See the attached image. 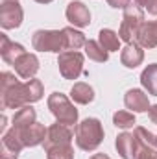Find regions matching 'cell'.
<instances>
[{
    "label": "cell",
    "mask_w": 157,
    "mask_h": 159,
    "mask_svg": "<svg viewBox=\"0 0 157 159\" xmlns=\"http://www.w3.org/2000/svg\"><path fill=\"white\" fill-rule=\"evenodd\" d=\"M43 96V85L39 80H30L28 83H15L9 89L2 91V107L4 109H19L24 104L37 102Z\"/></svg>",
    "instance_id": "1"
},
{
    "label": "cell",
    "mask_w": 157,
    "mask_h": 159,
    "mask_svg": "<svg viewBox=\"0 0 157 159\" xmlns=\"http://www.w3.org/2000/svg\"><path fill=\"white\" fill-rule=\"evenodd\" d=\"M104 139V129L100 120L85 119L76 128V143L81 150H94Z\"/></svg>",
    "instance_id": "2"
},
{
    "label": "cell",
    "mask_w": 157,
    "mask_h": 159,
    "mask_svg": "<svg viewBox=\"0 0 157 159\" xmlns=\"http://www.w3.org/2000/svg\"><path fill=\"white\" fill-rule=\"evenodd\" d=\"M144 15H142V9L137 6V4H131L126 7L124 11V19H122V26H120V32H118V37L126 43H131L133 39H137V34L141 30V26L144 24Z\"/></svg>",
    "instance_id": "3"
},
{
    "label": "cell",
    "mask_w": 157,
    "mask_h": 159,
    "mask_svg": "<svg viewBox=\"0 0 157 159\" xmlns=\"http://www.w3.org/2000/svg\"><path fill=\"white\" fill-rule=\"evenodd\" d=\"M48 107L52 109L54 117L59 120L61 124H67V126L76 124L78 111H76V107L69 102V98H67L65 94H61V93L50 94V98H48Z\"/></svg>",
    "instance_id": "4"
},
{
    "label": "cell",
    "mask_w": 157,
    "mask_h": 159,
    "mask_svg": "<svg viewBox=\"0 0 157 159\" xmlns=\"http://www.w3.org/2000/svg\"><path fill=\"white\" fill-rule=\"evenodd\" d=\"M34 48L41 52H59L65 48L63 32H50V30H39L34 34Z\"/></svg>",
    "instance_id": "5"
},
{
    "label": "cell",
    "mask_w": 157,
    "mask_h": 159,
    "mask_svg": "<svg viewBox=\"0 0 157 159\" xmlns=\"http://www.w3.org/2000/svg\"><path fill=\"white\" fill-rule=\"evenodd\" d=\"M57 65H59V72L63 74V78L76 80L83 69V56L79 52H72V50L63 52V54H59Z\"/></svg>",
    "instance_id": "6"
},
{
    "label": "cell",
    "mask_w": 157,
    "mask_h": 159,
    "mask_svg": "<svg viewBox=\"0 0 157 159\" xmlns=\"http://www.w3.org/2000/svg\"><path fill=\"white\" fill-rule=\"evenodd\" d=\"M22 22V7L17 4V0H6L0 6V24L6 30L19 28Z\"/></svg>",
    "instance_id": "7"
},
{
    "label": "cell",
    "mask_w": 157,
    "mask_h": 159,
    "mask_svg": "<svg viewBox=\"0 0 157 159\" xmlns=\"http://www.w3.org/2000/svg\"><path fill=\"white\" fill-rule=\"evenodd\" d=\"M70 141H72V133H70L69 126L57 122V124H54L52 128H48V133H46V139H44L43 146H44L46 150H50V148H54V146L70 144Z\"/></svg>",
    "instance_id": "8"
},
{
    "label": "cell",
    "mask_w": 157,
    "mask_h": 159,
    "mask_svg": "<svg viewBox=\"0 0 157 159\" xmlns=\"http://www.w3.org/2000/svg\"><path fill=\"white\" fill-rule=\"evenodd\" d=\"M17 129V135H19V139H20V143H22V146H37L41 143H44V139H46V129H44V126H41L37 122H34L32 126H26V128H15Z\"/></svg>",
    "instance_id": "9"
},
{
    "label": "cell",
    "mask_w": 157,
    "mask_h": 159,
    "mask_svg": "<svg viewBox=\"0 0 157 159\" xmlns=\"http://www.w3.org/2000/svg\"><path fill=\"white\" fill-rule=\"evenodd\" d=\"M15 70L20 78H34L35 72L39 70V61L34 54H22L17 61H15Z\"/></svg>",
    "instance_id": "10"
},
{
    "label": "cell",
    "mask_w": 157,
    "mask_h": 159,
    "mask_svg": "<svg viewBox=\"0 0 157 159\" xmlns=\"http://www.w3.org/2000/svg\"><path fill=\"white\" fill-rule=\"evenodd\" d=\"M67 19H69L74 26L83 28V26H89V22H91V13H89V9L85 7V4H81V2H70L69 7H67Z\"/></svg>",
    "instance_id": "11"
},
{
    "label": "cell",
    "mask_w": 157,
    "mask_h": 159,
    "mask_svg": "<svg viewBox=\"0 0 157 159\" xmlns=\"http://www.w3.org/2000/svg\"><path fill=\"white\" fill-rule=\"evenodd\" d=\"M139 141L133 137V135H129V133H122V135H118L117 139V150L118 154L122 156L124 159H135L137 157V154H139Z\"/></svg>",
    "instance_id": "12"
},
{
    "label": "cell",
    "mask_w": 157,
    "mask_h": 159,
    "mask_svg": "<svg viewBox=\"0 0 157 159\" xmlns=\"http://www.w3.org/2000/svg\"><path fill=\"white\" fill-rule=\"evenodd\" d=\"M0 54H2V59H4V61L15 65V61H17L22 54H26V52H24V48H22L20 44L11 43V41L7 39V35L2 34V35H0Z\"/></svg>",
    "instance_id": "13"
},
{
    "label": "cell",
    "mask_w": 157,
    "mask_h": 159,
    "mask_svg": "<svg viewBox=\"0 0 157 159\" xmlns=\"http://www.w3.org/2000/svg\"><path fill=\"white\" fill-rule=\"evenodd\" d=\"M128 109H133L137 113H142V111H148L150 109V104H148V96L139 91V89H131L126 93V98H124Z\"/></svg>",
    "instance_id": "14"
},
{
    "label": "cell",
    "mask_w": 157,
    "mask_h": 159,
    "mask_svg": "<svg viewBox=\"0 0 157 159\" xmlns=\"http://www.w3.org/2000/svg\"><path fill=\"white\" fill-rule=\"evenodd\" d=\"M142 59H144V54L137 43H128V46L122 50V63L129 69H135L137 65H141Z\"/></svg>",
    "instance_id": "15"
},
{
    "label": "cell",
    "mask_w": 157,
    "mask_h": 159,
    "mask_svg": "<svg viewBox=\"0 0 157 159\" xmlns=\"http://www.w3.org/2000/svg\"><path fill=\"white\" fill-rule=\"evenodd\" d=\"M137 41L139 44L142 46H148V48H154L157 46V20L154 22H144L137 34Z\"/></svg>",
    "instance_id": "16"
},
{
    "label": "cell",
    "mask_w": 157,
    "mask_h": 159,
    "mask_svg": "<svg viewBox=\"0 0 157 159\" xmlns=\"http://www.w3.org/2000/svg\"><path fill=\"white\" fill-rule=\"evenodd\" d=\"M63 41H65V50H78L87 41L81 32H76L74 28H63Z\"/></svg>",
    "instance_id": "17"
},
{
    "label": "cell",
    "mask_w": 157,
    "mask_h": 159,
    "mask_svg": "<svg viewBox=\"0 0 157 159\" xmlns=\"http://www.w3.org/2000/svg\"><path fill=\"white\" fill-rule=\"evenodd\" d=\"M141 81H142V85L148 89V93H150V94L157 96V63L148 65V67L142 70Z\"/></svg>",
    "instance_id": "18"
},
{
    "label": "cell",
    "mask_w": 157,
    "mask_h": 159,
    "mask_svg": "<svg viewBox=\"0 0 157 159\" xmlns=\"http://www.w3.org/2000/svg\"><path fill=\"white\" fill-rule=\"evenodd\" d=\"M35 122V111L32 109V107H20L17 113H15V117H13V128H26V126H32Z\"/></svg>",
    "instance_id": "19"
},
{
    "label": "cell",
    "mask_w": 157,
    "mask_h": 159,
    "mask_svg": "<svg viewBox=\"0 0 157 159\" xmlns=\"http://www.w3.org/2000/svg\"><path fill=\"white\" fill-rule=\"evenodd\" d=\"M70 94H72V100L78 102V104H89L94 98V91L87 83H76L72 87V93Z\"/></svg>",
    "instance_id": "20"
},
{
    "label": "cell",
    "mask_w": 157,
    "mask_h": 159,
    "mask_svg": "<svg viewBox=\"0 0 157 159\" xmlns=\"http://www.w3.org/2000/svg\"><path fill=\"white\" fill-rule=\"evenodd\" d=\"M85 52H87V56H89L91 59H94V61H100V63L107 61V50H105L104 46H100L96 41H87V43H85Z\"/></svg>",
    "instance_id": "21"
},
{
    "label": "cell",
    "mask_w": 157,
    "mask_h": 159,
    "mask_svg": "<svg viewBox=\"0 0 157 159\" xmlns=\"http://www.w3.org/2000/svg\"><path fill=\"white\" fill-rule=\"evenodd\" d=\"M100 44L107 50V52H113L118 50V44H120V37L113 30H102L100 32Z\"/></svg>",
    "instance_id": "22"
},
{
    "label": "cell",
    "mask_w": 157,
    "mask_h": 159,
    "mask_svg": "<svg viewBox=\"0 0 157 159\" xmlns=\"http://www.w3.org/2000/svg\"><path fill=\"white\" fill-rule=\"evenodd\" d=\"M135 139L139 141V146L157 150V139L150 133V131H146L144 128H137V129H135Z\"/></svg>",
    "instance_id": "23"
},
{
    "label": "cell",
    "mask_w": 157,
    "mask_h": 159,
    "mask_svg": "<svg viewBox=\"0 0 157 159\" xmlns=\"http://www.w3.org/2000/svg\"><path fill=\"white\" fill-rule=\"evenodd\" d=\"M48 152V159H72V148L70 144H63V146H54Z\"/></svg>",
    "instance_id": "24"
},
{
    "label": "cell",
    "mask_w": 157,
    "mask_h": 159,
    "mask_svg": "<svg viewBox=\"0 0 157 159\" xmlns=\"http://www.w3.org/2000/svg\"><path fill=\"white\" fill-rule=\"evenodd\" d=\"M113 122H115L117 128H131L135 124V117L128 111H118L113 117Z\"/></svg>",
    "instance_id": "25"
},
{
    "label": "cell",
    "mask_w": 157,
    "mask_h": 159,
    "mask_svg": "<svg viewBox=\"0 0 157 159\" xmlns=\"http://www.w3.org/2000/svg\"><path fill=\"white\" fill-rule=\"evenodd\" d=\"M135 159H157V150L141 146V148H139V154H137V157Z\"/></svg>",
    "instance_id": "26"
},
{
    "label": "cell",
    "mask_w": 157,
    "mask_h": 159,
    "mask_svg": "<svg viewBox=\"0 0 157 159\" xmlns=\"http://www.w3.org/2000/svg\"><path fill=\"white\" fill-rule=\"evenodd\" d=\"M0 83H2V91H6V89H9L11 85H15L17 83V80L13 74H9V72H2V76H0Z\"/></svg>",
    "instance_id": "27"
},
{
    "label": "cell",
    "mask_w": 157,
    "mask_h": 159,
    "mask_svg": "<svg viewBox=\"0 0 157 159\" xmlns=\"http://www.w3.org/2000/svg\"><path fill=\"white\" fill-rule=\"evenodd\" d=\"M107 4L111 7H128L131 6V0H107Z\"/></svg>",
    "instance_id": "28"
},
{
    "label": "cell",
    "mask_w": 157,
    "mask_h": 159,
    "mask_svg": "<svg viewBox=\"0 0 157 159\" xmlns=\"http://www.w3.org/2000/svg\"><path fill=\"white\" fill-rule=\"evenodd\" d=\"M146 9H148L150 13L157 15V0H148V4H146Z\"/></svg>",
    "instance_id": "29"
},
{
    "label": "cell",
    "mask_w": 157,
    "mask_h": 159,
    "mask_svg": "<svg viewBox=\"0 0 157 159\" xmlns=\"http://www.w3.org/2000/svg\"><path fill=\"white\" fill-rule=\"evenodd\" d=\"M150 119H152V122H155L157 124V106L150 107Z\"/></svg>",
    "instance_id": "30"
},
{
    "label": "cell",
    "mask_w": 157,
    "mask_h": 159,
    "mask_svg": "<svg viewBox=\"0 0 157 159\" xmlns=\"http://www.w3.org/2000/svg\"><path fill=\"white\" fill-rule=\"evenodd\" d=\"M135 4H137L139 7H146V4H148V0H135Z\"/></svg>",
    "instance_id": "31"
},
{
    "label": "cell",
    "mask_w": 157,
    "mask_h": 159,
    "mask_svg": "<svg viewBox=\"0 0 157 159\" xmlns=\"http://www.w3.org/2000/svg\"><path fill=\"white\" fill-rule=\"evenodd\" d=\"M91 159H109V157H107L105 154H96V156H92Z\"/></svg>",
    "instance_id": "32"
},
{
    "label": "cell",
    "mask_w": 157,
    "mask_h": 159,
    "mask_svg": "<svg viewBox=\"0 0 157 159\" xmlns=\"http://www.w3.org/2000/svg\"><path fill=\"white\" fill-rule=\"evenodd\" d=\"M35 2H41V4H48V2H52V0H35Z\"/></svg>",
    "instance_id": "33"
}]
</instances>
